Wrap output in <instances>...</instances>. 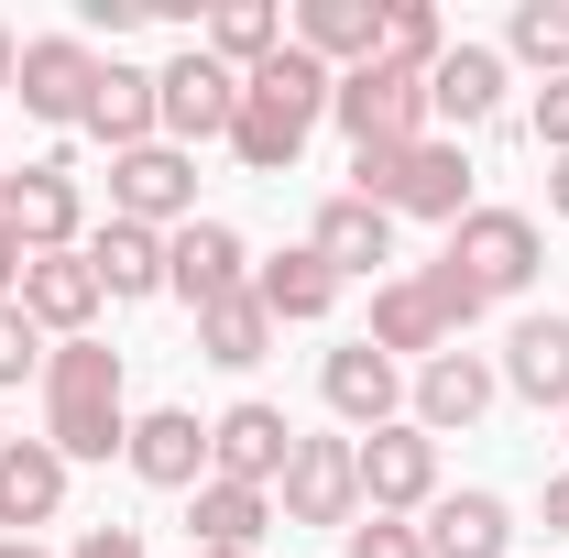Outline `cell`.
<instances>
[{
    "instance_id": "cell-23",
    "label": "cell",
    "mask_w": 569,
    "mask_h": 558,
    "mask_svg": "<svg viewBox=\"0 0 569 558\" xmlns=\"http://www.w3.org/2000/svg\"><path fill=\"white\" fill-rule=\"evenodd\" d=\"M427 110L460 121V132L493 121V110H503V56H493V44H449V56L427 67Z\"/></svg>"
},
{
    "instance_id": "cell-35",
    "label": "cell",
    "mask_w": 569,
    "mask_h": 558,
    "mask_svg": "<svg viewBox=\"0 0 569 558\" xmlns=\"http://www.w3.org/2000/svg\"><path fill=\"white\" fill-rule=\"evenodd\" d=\"M427 296L449 307V329H471V318H482V285L460 275V263H427Z\"/></svg>"
},
{
    "instance_id": "cell-1",
    "label": "cell",
    "mask_w": 569,
    "mask_h": 558,
    "mask_svg": "<svg viewBox=\"0 0 569 558\" xmlns=\"http://www.w3.org/2000/svg\"><path fill=\"white\" fill-rule=\"evenodd\" d=\"M329 88H340V77L318 67L307 44H284V56H263V67L241 77V121H230V153H241L252 176H284V165L307 153V132L329 121Z\"/></svg>"
},
{
    "instance_id": "cell-24",
    "label": "cell",
    "mask_w": 569,
    "mask_h": 558,
    "mask_svg": "<svg viewBox=\"0 0 569 558\" xmlns=\"http://www.w3.org/2000/svg\"><path fill=\"white\" fill-rule=\"evenodd\" d=\"M56 504H67V460L44 449V438H11L0 449V526L22 537V526H56Z\"/></svg>"
},
{
    "instance_id": "cell-17",
    "label": "cell",
    "mask_w": 569,
    "mask_h": 558,
    "mask_svg": "<svg viewBox=\"0 0 569 558\" xmlns=\"http://www.w3.org/2000/svg\"><path fill=\"white\" fill-rule=\"evenodd\" d=\"M296 44L329 77L372 67V56H383V0H296Z\"/></svg>"
},
{
    "instance_id": "cell-14",
    "label": "cell",
    "mask_w": 569,
    "mask_h": 558,
    "mask_svg": "<svg viewBox=\"0 0 569 558\" xmlns=\"http://www.w3.org/2000/svg\"><path fill=\"white\" fill-rule=\"evenodd\" d=\"M11 88H22V110H33V121H88L99 56H88L77 33H33V44H22V67H11Z\"/></svg>"
},
{
    "instance_id": "cell-18",
    "label": "cell",
    "mask_w": 569,
    "mask_h": 558,
    "mask_svg": "<svg viewBox=\"0 0 569 558\" xmlns=\"http://www.w3.org/2000/svg\"><path fill=\"white\" fill-rule=\"evenodd\" d=\"M88 132L110 142V153H142V142L164 132V99H153V67H99V88H88Z\"/></svg>"
},
{
    "instance_id": "cell-16",
    "label": "cell",
    "mask_w": 569,
    "mask_h": 558,
    "mask_svg": "<svg viewBox=\"0 0 569 558\" xmlns=\"http://www.w3.org/2000/svg\"><path fill=\"white\" fill-rule=\"evenodd\" d=\"M121 460H132L153 492H198L209 482V427L187 417V406H153V417H132V449H121Z\"/></svg>"
},
{
    "instance_id": "cell-34",
    "label": "cell",
    "mask_w": 569,
    "mask_h": 558,
    "mask_svg": "<svg viewBox=\"0 0 569 558\" xmlns=\"http://www.w3.org/2000/svg\"><path fill=\"white\" fill-rule=\"evenodd\" d=\"M351 558H427V537L406 526V515H361V526H351Z\"/></svg>"
},
{
    "instance_id": "cell-5",
    "label": "cell",
    "mask_w": 569,
    "mask_h": 558,
    "mask_svg": "<svg viewBox=\"0 0 569 558\" xmlns=\"http://www.w3.org/2000/svg\"><path fill=\"white\" fill-rule=\"evenodd\" d=\"M329 121L361 142V153H383V142H427V77H406V67H351L340 88H329Z\"/></svg>"
},
{
    "instance_id": "cell-40",
    "label": "cell",
    "mask_w": 569,
    "mask_h": 558,
    "mask_svg": "<svg viewBox=\"0 0 569 558\" xmlns=\"http://www.w3.org/2000/svg\"><path fill=\"white\" fill-rule=\"evenodd\" d=\"M548 526H559V537H569V471H559V482H548Z\"/></svg>"
},
{
    "instance_id": "cell-26",
    "label": "cell",
    "mask_w": 569,
    "mask_h": 558,
    "mask_svg": "<svg viewBox=\"0 0 569 558\" xmlns=\"http://www.w3.org/2000/svg\"><path fill=\"white\" fill-rule=\"evenodd\" d=\"M252 307H263L274 329H307V318H329V307H340V275H329L318 252H274V263L252 275Z\"/></svg>"
},
{
    "instance_id": "cell-6",
    "label": "cell",
    "mask_w": 569,
    "mask_h": 558,
    "mask_svg": "<svg viewBox=\"0 0 569 558\" xmlns=\"http://www.w3.org/2000/svg\"><path fill=\"white\" fill-rule=\"evenodd\" d=\"M351 460H361V504H372V515H427V504H438V438H427L417 417L351 438Z\"/></svg>"
},
{
    "instance_id": "cell-13",
    "label": "cell",
    "mask_w": 569,
    "mask_h": 558,
    "mask_svg": "<svg viewBox=\"0 0 569 558\" xmlns=\"http://www.w3.org/2000/svg\"><path fill=\"white\" fill-rule=\"evenodd\" d=\"M11 296H22V318H33L44 340H88V318L110 307V296H99V275H88V252H33Z\"/></svg>"
},
{
    "instance_id": "cell-43",
    "label": "cell",
    "mask_w": 569,
    "mask_h": 558,
    "mask_svg": "<svg viewBox=\"0 0 569 558\" xmlns=\"http://www.w3.org/2000/svg\"><path fill=\"white\" fill-rule=\"evenodd\" d=\"M198 558H252V548H198Z\"/></svg>"
},
{
    "instance_id": "cell-12",
    "label": "cell",
    "mask_w": 569,
    "mask_h": 558,
    "mask_svg": "<svg viewBox=\"0 0 569 558\" xmlns=\"http://www.w3.org/2000/svg\"><path fill=\"white\" fill-rule=\"evenodd\" d=\"M284 460H296V427H284V406H230V417L209 427V482H252L274 492Z\"/></svg>"
},
{
    "instance_id": "cell-38",
    "label": "cell",
    "mask_w": 569,
    "mask_h": 558,
    "mask_svg": "<svg viewBox=\"0 0 569 558\" xmlns=\"http://www.w3.org/2000/svg\"><path fill=\"white\" fill-rule=\"evenodd\" d=\"M11 285H22V241L0 230V296H11Z\"/></svg>"
},
{
    "instance_id": "cell-33",
    "label": "cell",
    "mask_w": 569,
    "mask_h": 558,
    "mask_svg": "<svg viewBox=\"0 0 569 558\" xmlns=\"http://www.w3.org/2000/svg\"><path fill=\"white\" fill-rule=\"evenodd\" d=\"M33 361H44V329L22 318V296H0V395H11V383H22Z\"/></svg>"
},
{
    "instance_id": "cell-27",
    "label": "cell",
    "mask_w": 569,
    "mask_h": 558,
    "mask_svg": "<svg viewBox=\"0 0 569 558\" xmlns=\"http://www.w3.org/2000/svg\"><path fill=\"white\" fill-rule=\"evenodd\" d=\"M503 383H515L526 406H569V318H526V329L503 340Z\"/></svg>"
},
{
    "instance_id": "cell-2",
    "label": "cell",
    "mask_w": 569,
    "mask_h": 558,
    "mask_svg": "<svg viewBox=\"0 0 569 558\" xmlns=\"http://www.w3.org/2000/svg\"><path fill=\"white\" fill-rule=\"evenodd\" d=\"M44 449H56L67 471L132 449V417H121V350H99V340H56V350H44Z\"/></svg>"
},
{
    "instance_id": "cell-10",
    "label": "cell",
    "mask_w": 569,
    "mask_h": 558,
    "mask_svg": "<svg viewBox=\"0 0 569 558\" xmlns=\"http://www.w3.org/2000/svg\"><path fill=\"white\" fill-rule=\"evenodd\" d=\"M284 526H361L351 438H296V460H284Z\"/></svg>"
},
{
    "instance_id": "cell-25",
    "label": "cell",
    "mask_w": 569,
    "mask_h": 558,
    "mask_svg": "<svg viewBox=\"0 0 569 558\" xmlns=\"http://www.w3.org/2000/svg\"><path fill=\"white\" fill-rule=\"evenodd\" d=\"M372 350L395 361V350H449V307L427 296V275H395V285H372Z\"/></svg>"
},
{
    "instance_id": "cell-21",
    "label": "cell",
    "mask_w": 569,
    "mask_h": 558,
    "mask_svg": "<svg viewBox=\"0 0 569 558\" xmlns=\"http://www.w3.org/2000/svg\"><path fill=\"white\" fill-rule=\"evenodd\" d=\"M307 252H318L340 285H351V275H383V263H395V219L361 209V198H329V209H318V230H307Z\"/></svg>"
},
{
    "instance_id": "cell-11",
    "label": "cell",
    "mask_w": 569,
    "mask_h": 558,
    "mask_svg": "<svg viewBox=\"0 0 569 558\" xmlns=\"http://www.w3.org/2000/svg\"><path fill=\"white\" fill-rule=\"evenodd\" d=\"M241 285H252V252H241V230H230V219H187V230L164 241V296L219 307V296H241Z\"/></svg>"
},
{
    "instance_id": "cell-22",
    "label": "cell",
    "mask_w": 569,
    "mask_h": 558,
    "mask_svg": "<svg viewBox=\"0 0 569 558\" xmlns=\"http://www.w3.org/2000/svg\"><path fill=\"white\" fill-rule=\"evenodd\" d=\"M417 537H427V558H503L515 548V515H503V492H438Z\"/></svg>"
},
{
    "instance_id": "cell-4",
    "label": "cell",
    "mask_w": 569,
    "mask_h": 558,
    "mask_svg": "<svg viewBox=\"0 0 569 558\" xmlns=\"http://www.w3.org/2000/svg\"><path fill=\"white\" fill-rule=\"evenodd\" d=\"M110 219H142V230H187L198 219V153L187 142H142V153H110Z\"/></svg>"
},
{
    "instance_id": "cell-9",
    "label": "cell",
    "mask_w": 569,
    "mask_h": 558,
    "mask_svg": "<svg viewBox=\"0 0 569 558\" xmlns=\"http://www.w3.org/2000/svg\"><path fill=\"white\" fill-rule=\"evenodd\" d=\"M153 99H164V132L176 142H230V121H241V77L219 67L209 44H187L176 67H153Z\"/></svg>"
},
{
    "instance_id": "cell-30",
    "label": "cell",
    "mask_w": 569,
    "mask_h": 558,
    "mask_svg": "<svg viewBox=\"0 0 569 558\" xmlns=\"http://www.w3.org/2000/svg\"><path fill=\"white\" fill-rule=\"evenodd\" d=\"M198 350H209L219 372H252V361L274 350V318L252 307V285H241V296H219V307H198Z\"/></svg>"
},
{
    "instance_id": "cell-28",
    "label": "cell",
    "mask_w": 569,
    "mask_h": 558,
    "mask_svg": "<svg viewBox=\"0 0 569 558\" xmlns=\"http://www.w3.org/2000/svg\"><path fill=\"white\" fill-rule=\"evenodd\" d=\"M263 526H274V504L252 482H198L187 492V537H198V548H252Z\"/></svg>"
},
{
    "instance_id": "cell-20",
    "label": "cell",
    "mask_w": 569,
    "mask_h": 558,
    "mask_svg": "<svg viewBox=\"0 0 569 558\" xmlns=\"http://www.w3.org/2000/svg\"><path fill=\"white\" fill-rule=\"evenodd\" d=\"M493 395H503V372H493V361H471V350L417 361V427H427V438H438V427H471Z\"/></svg>"
},
{
    "instance_id": "cell-37",
    "label": "cell",
    "mask_w": 569,
    "mask_h": 558,
    "mask_svg": "<svg viewBox=\"0 0 569 558\" xmlns=\"http://www.w3.org/2000/svg\"><path fill=\"white\" fill-rule=\"evenodd\" d=\"M67 558H142V526H88Z\"/></svg>"
},
{
    "instance_id": "cell-7",
    "label": "cell",
    "mask_w": 569,
    "mask_h": 558,
    "mask_svg": "<svg viewBox=\"0 0 569 558\" xmlns=\"http://www.w3.org/2000/svg\"><path fill=\"white\" fill-rule=\"evenodd\" d=\"M438 263H460V275L482 285V307H493V296H526V285H537V219L526 209H471L449 230Z\"/></svg>"
},
{
    "instance_id": "cell-31",
    "label": "cell",
    "mask_w": 569,
    "mask_h": 558,
    "mask_svg": "<svg viewBox=\"0 0 569 558\" xmlns=\"http://www.w3.org/2000/svg\"><path fill=\"white\" fill-rule=\"evenodd\" d=\"M503 56H526V67L569 77V0H515V22H503Z\"/></svg>"
},
{
    "instance_id": "cell-29",
    "label": "cell",
    "mask_w": 569,
    "mask_h": 558,
    "mask_svg": "<svg viewBox=\"0 0 569 558\" xmlns=\"http://www.w3.org/2000/svg\"><path fill=\"white\" fill-rule=\"evenodd\" d=\"M209 56L230 77H252L263 56H284V11H274V0H219V11H209Z\"/></svg>"
},
{
    "instance_id": "cell-39",
    "label": "cell",
    "mask_w": 569,
    "mask_h": 558,
    "mask_svg": "<svg viewBox=\"0 0 569 558\" xmlns=\"http://www.w3.org/2000/svg\"><path fill=\"white\" fill-rule=\"evenodd\" d=\"M548 209L569 219V153H559V165H548Z\"/></svg>"
},
{
    "instance_id": "cell-44",
    "label": "cell",
    "mask_w": 569,
    "mask_h": 558,
    "mask_svg": "<svg viewBox=\"0 0 569 558\" xmlns=\"http://www.w3.org/2000/svg\"><path fill=\"white\" fill-rule=\"evenodd\" d=\"M0 449H11V438H0Z\"/></svg>"
},
{
    "instance_id": "cell-19",
    "label": "cell",
    "mask_w": 569,
    "mask_h": 558,
    "mask_svg": "<svg viewBox=\"0 0 569 558\" xmlns=\"http://www.w3.org/2000/svg\"><path fill=\"white\" fill-rule=\"evenodd\" d=\"M88 252V275H99V296H164V230H142V219H110V230H88L77 241Z\"/></svg>"
},
{
    "instance_id": "cell-15",
    "label": "cell",
    "mask_w": 569,
    "mask_h": 558,
    "mask_svg": "<svg viewBox=\"0 0 569 558\" xmlns=\"http://www.w3.org/2000/svg\"><path fill=\"white\" fill-rule=\"evenodd\" d=\"M318 395H329V417H351L361 438H372V427H395V406H406V372H395L372 340H340L329 361H318Z\"/></svg>"
},
{
    "instance_id": "cell-8",
    "label": "cell",
    "mask_w": 569,
    "mask_h": 558,
    "mask_svg": "<svg viewBox=\"0 0 569 558\" xmlns=\"http://www.w3.org/2000/svg\"><path fill=\"white\" fill-rule=\"evenodd\" d=\"M0 230L22 241V263H33V252H77V165L67 153L0 176Z\"/></svg>"
},
{
    "instance_id": "cell-42",
    "label": "cell",
    "mask_w": 569,
    "mask_h": 558,
    "mask_svg": "<svg viewBox=\"0 0 569 558\" xmlns=\"http://www.w3.org/2000/svg\"><path fill=\"white\" fill-rule=\"evenodd\" d=\"M0 558H44V548H33V537H0Z\"/></svg>"
},
{
    "instance_id": "cell-32",
    "label": "cell",
    "mask_w": 569,
    "mask_h": 558,
    "mask_svg": "<svg viewBox=\"0 0 569 558\" xmlns=\"http://www.w3.org/2000/svg\"><path fill=\"white\" fill-rule=\"evenodd\" d=\"M438 56H449V33H438V11H427V0H383V67L427 77Z\"/></svg>"
},
{
    "instance_id": "cell-41",
    "label": "cell",
    "mask_w": 569,
    "mask_h": 558,
    "mask_svg": "<svg viewBox=\"0 0 569 558\" xmlns=\"http://www.w3.org/2000/svg\"><path fill=\"white\" fill-rule=\"evenodd\" d=\"M11 67H22V44H11V22H0V88H11Z\"/></svg>"
},
{
    "instance_id": "cell-3",
    "label": "cell",
    "mask_w": 569,
    "mask_h": 558,
    "mask_svg": "<svg viewBox=\"0 0 569 558\" xmlns=\"http://www.w3.org/2000/svg\"><path fill=\"white\" fill-rule=\"evenodd\" d=\"M351 176H361L351 198L383 209V219L406 209V219H449V230L471 219V165H460V142H438V132L427 142H383V153H361Z\"/></svg>"
},
{
    "instance_id": "cell-36",
    "label": "cell",
    "mask_w": 569,
    "mask_h": 558,
    "mask_svg": "<svg viewBox=\"0 0 569 558\" xmlns=\"http://www.w3.org/2000/svg\"><path fill=\"white\" fill-rule=\"evenodd\" d=\"M537 142H548V153H569V77H548V88H537Z\"/></svg>"
}]
</instances>
